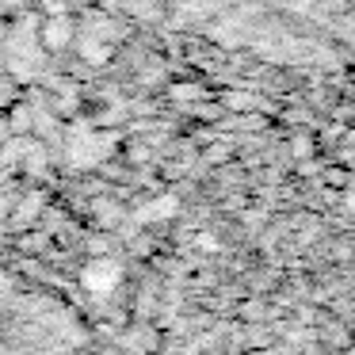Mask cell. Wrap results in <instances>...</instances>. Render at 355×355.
<instances>
[{"label": "cell", "mask_w": 355, "mask_h": 355, "mask_svg": "<svg viewBox=\"0 0 355 355\" xmlns=\"http://www.w3.org/2000/svg\"><path fill=\"white\" fill-rule=\"evenodd\" d=\"M73 39H77V27H73L69 16H62V19H42V27H39V46L46 50V54L65 50Z\"/></svg>", "instance_id": "obj_1"}, {"label": "cell", "mask_w": 355, "mask_h": 355, "mask_svg": "<svg viewBox=\"0 0 355 355\" xmlns=\"http://www.w3.org/2000/svg\"><path fill=\"white\" fill-rule=\"evenodd\" d=\"M115 279H119V268L111 260H96V263H88V271H85V286L96 294H107L111 286H115Z\"/></svg>", "instance_id": "obj_2"}, {"label": "cell", "mask_w": 355, "mask_h": 355, "mask_svg": "<svg viewBox=\"0 0 355 355\" xmlns=\"http://www.w3.org/2000/svg\"><path fill=\"white\" fill-rule=\"evenodd\" d=\"M77 46H80V58H85V62H92V65H103V62H111V42L96 39V35H88V39H80Z\"/></svg>", "instance_id": "obj_3"}, {"label": "cell", "mask_w": 355, "mask_h": 355, "mask_svg": "<svg viewBox=\"0 0 355 355\" xmlns=\"http://www.w3.org/2000/svg\"><path fill=\"white\" fill-rule=\"evenodd\" d=\"M42 12H46V19H62L69 12V0H42Z\"/></svg>", "instance_id": "obj_4"}, {"label": "cell", "mask_w": 355, "mask_h": 355, "mask_svg": "<svg viewBox=\"0 0 355 355\" xmlns=\"http://www.w3.org/2000/svg\"><path fill=\"white\" fill-rule=\"evenodd\" d=\"M309 149H313V146H309V138H298V141H294V153H309Z\"/></svg>", "instance_id": "obj_5"}, {"label": "cell", "mask_w": 355, "mask_h": 355, "mask_svg": "<svg viewBox=\"0 0 355 355\" xmlns=\"http://www.w3.org/2000/svg\"><path fill=\"white\" fill-rule=\"evenodd\" d=\"M347 210H352V214H355V195H347Z\"/></svg>", "instance_id": "obj_6"}, {"label": "cell", "mask_w": 355, "mask_h": 355, "mask_svg": "<svg viewBox=\"0 0 355 355\" xmlns=\"http://www.w3.org/2000/svg\"><path fill=\"white\" fill-rule=\"evenodd\" d=\"M352 355H355V352H352Z\"/></svg>", "instance_id": "obj_7"}]
</instances>
